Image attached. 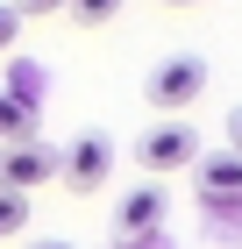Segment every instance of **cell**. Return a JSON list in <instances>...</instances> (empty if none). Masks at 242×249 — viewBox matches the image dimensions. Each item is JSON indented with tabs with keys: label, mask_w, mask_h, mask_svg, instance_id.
<instances>
[{
	"label": "cell",
	"mask_w": 242,
	"mask_h": 249,
	"mask_svg": "<svg viewBox=\"0 0 242 249\" xmlns=\"http://www.w3.org/2000/svg\"><path fill=\"white\" fill-rule=\"evenodd\" d=\"M214 86V71H206V57L200 50H178V57H164V64H149V78H143V100L157 107L164 121H178L192 107V100Z\"/></svg>",
	"instance_id": "cell-1"
},
{
	"label": "cell",
	"mask_w": 242,
	"mask_h": 249,
	"mask_svg": "<svg viewBox=\"0 0 242 249\" xmlns=\"http://www.w3.org/2000/svg\"><path fill=\"white\" fill-rule=\"evenodd\" d=\"M192 157H200V135H192L186 121H149V135L135 142V164H143L157 185H164L171 171H192Z\"/></svg>",
	"instance_id": "cell-2"
},
{
	"label": "cell",
	"mask_w": 242,
	"mask_h": 249,
	"mask_svg": "<svg viewBox=\"0 0 242 249\" xmlns=\"http://www.w3.org/2000/svg\"><path fill=\"white\" fill-rule=\"evenodd\" d=\"M57 178H64V185L78 192V199H93L100 185H107L114 178V142L100 128H86V135H72V150L57 157Z\"/></svg>",
	"instance_id": "cell-3"
},
{
	"label": "cell",
	"mask_w": 242,
	"mask_h": 249,
	"mask_svg": "<svg viewBox=\"0 0 242 249\" xmlns=\"http://www.w3.org/2000/svg\"><path fill=\"white\" fill-rule=\"evenodd\" d=\"M50 178H57V150L50 142H36V135H29V142H0V185L7 192L29 199V192H43Z\"/></svg>",
	"instance_id": "cell-4"
},
{
	"label": "cell",
	"mask_w": 242,
	"mask_h": 249,
	"mask_svg": "<svg viewBox=\"0 0 242 249\" xmlns=\"http://www.w3.org/2000/svg\"><path fill=\"white\" fill-rule=\"evenodd\" d=\"M164 213H171V199H164L157 178L135 185V192H121V207H114V242H143V235H157V228H164Z\"/></svg>",
	"instance_id": "cell-5"
},
{
	"label": "cell",
	"mask_w": 242,
	"mask_h": 249,
	"mask_svg": "<svg viewBox=\"0 0 242 249\" xmlns=\"http://www.w3.org/2000/svg\"><path fill=\"white\" fill-rule=\"evenodd\" d=\"M192 185H200V199H206V213L214 207H242V157L235 150H214V157H192Z\"/></svg>",
	"instance_id": "cell-6"
},
{
	"label": "cell",
	"mask_w": 242,
	"mask_h": 249,
	"mask_svg": "<svg viewBox=\"0 0 242 249\" xmlns=\"http://www.w3.org/2000/svg\"><path fill=\"white\" fill-rule=\"evenodd\" d=\"M29 135H36V107L0 86V142H29Z\"/></svg>",
	"instance_id": "cell-7"
},
{
	"label": "cell",
	"mask_w": 242,
	"mask_h": 249,
	"mask_svg": "<svg viewBox=\"0 0 242 249\" xmlns=\"http://www.w3.org/2000/svg\"><path fill=\"white\" fill-rule=\"evenodd\" d=\"M7 93H15V100H29V107H43V93H50V71H43V64H29V57H15V64H7Z\"/></svg>",
	"instance_id": "cell-8"
},
{
	"label": "cell",
	"mask_w": 242,
	"mask_h": 249,
	"mask_svg": "<svg viewBox=\"0 0 242 249\" xmlns=\"http://www.w3.org/2000/svg\"><path fill=\"white\" fill-rule=\"evenodd\" d=\"M21 228H29V199L0 185V242H7V235H21Z\"/></svg>",
	"instance_id": "cell-9"
},
{
	"label": "cell",
	"mask_w": 242,
	"mask_h": 249,
	"mask_svg": "<svg viewBox=\"0 0 242 249\" xmlns=\"http://www.w3.org/2000/svg\"><path fill=\"white\" fill-rule=\"evenodd\" d=\"M64 7H72V21H78V29H100V21H114V15H121V0H64Z\"/></svg>",
	"instance_id": "cell-10"
},
{
	"label": "cell",
	"mask_w": 242,
	"mask_h": 249,
	"mask_svg": "<svg viewBox=\"0 0 242 249\" xmlns=\"http://www.w3.org/2000/svg\"><path fill=\"white\" fill-rule=\"evenodd\" d=\"M15 43H21V15L0 0V57H15Z\"/></svg>",
	"instance_id": "cell-11"
},
{
	"label": "cell",
	"mask_w": 242,
	"mask_h": 249,
	"mask_svg": "<svg viewBox=\"0 0 242 249\" xmlns=\"http://www.w3.org/2000/svg\"><path fill=\"white\" fill-rule=\"evenodd\" d=\"M7 7H15V15L29 21V15H57V7H64V0H7Z\"/></svg>",
	"instance_id": "cell-12"
},
{
	"label": "cell",
	"mask_w": 242,
	"mask_h": 249,
	"mask_svg": "<svg viewBox=\"0 0 242 249\" xmlns=\"http://www.w3.org/2000/svg\"><path fill=\"white\" fill-rule=\"evenodd\" d=\"M221 135H228V150L242 157V107H228V121H221Z\"/></svg>",
	"instance_id": "cell-13"
},
{
	"label": "cell",
	"mask_w": 242,
	"mask_h": 249,
	"mask_svg": "<svg viewBox=\"0 0 242 249\" xmlns=\"http://www.w3.org/2000/svg\"><path fill=\"white\" fill-rule=\"evenodd\" d=\"M157 7H200V0H157Z\"/></svg>",
	"instance_id": "cell-14"
},
{
	"label": "cell",
	"mask_w": 242,
	"mask_h": 249,
	"mask_svg": "<svg viewBox=\"0 0 242 249\" xmlns=\"http://www.w3.org/2000/svg\"><path fill=\"white\" fill-rule=\"evenodd\" d=\"M29 249H72V242H29Z\"/></svg>",
	"instance_id": "cell-15"
}]
</instances>
